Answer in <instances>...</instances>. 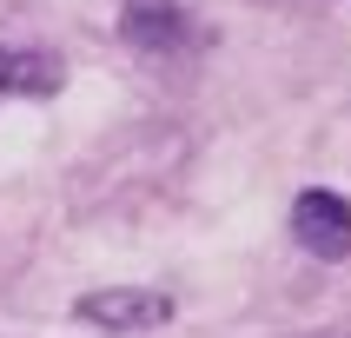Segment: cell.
<instances>
[{
	"instance_id": "cell-3",
	"label": "cell",
	"mask_w": 351,
	"mask_h": 338,
	"mask_svg": "<svg viewBox=\"0 0 351 338\" xmlns=\"http://www.w3.org/2000/svg\"><path fill=\"white\" fill-rule=\"evenodd\" d=\"M119 34H126V47H139V53H179V47L193 40V20H186L179 0H126V7H119Z\"/></svg>"
},
{
	"instance_id": "cell-4",
	"label": "cell",
	"mask_w": 351,
	"mask_h": 338,
	"mask_svg": "<svg viewBox=\"0 0 351 338\" xmlns=\"http://www.w3.org/2000/svg\"><path fill=\"white\" fill-rule=\"evenodd\" d=\"M60 86V60L40 47H14L0 34V93H53Z\"/></svg>"
},
{
	"instance_id": "cell-1",
	"label": "cell",
	"mask_w": 351,
	"mask_h": 338,
	"mask_svg": "<svg viewBox=\"0 0 351 338\" xmlns=\"http://www.w3.org/2000/svg\"><path fill=\"white\" fill-rule=\"evenodd\" d=\"M73 312H80V325H93V332L126 338V332H159L179 305H173V292H153V285H99V292L80 298Z\"/></svg>"
},
{
	"instance_id": "cell-2",
	"label": "cell",
	"mask_w": 351,
	"mask_h": 338,
	"mask_svg": "<svg viewBox=\"0 0 351 338\" xmlns=\"http://www.w3.org/2000/svg\"><path fill=\"white\" fill-rule=\"evenodd\" d=\"M292 239L312 258H325V265L351 258V199L345 193H325V186L298 193L292 199Z\"/></svg>"
}]
</instances>
